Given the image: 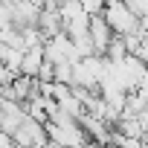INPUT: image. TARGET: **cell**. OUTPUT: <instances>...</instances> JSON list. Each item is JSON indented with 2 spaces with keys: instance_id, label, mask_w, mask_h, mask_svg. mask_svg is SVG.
Returning <instances> with one entry per match:
<instances>
[{
  "instance_id": "cell-2",
  "label": "cell",
  "mask_w": 148,
  "mask_h": 148,
  "mask_svg": "<svg viewBox=\"0 0 148 148\" xmlns=\"http://www.w3.org/2000/svg\"><path fill=\"white\" fill-rule=\"evenodd\" d=\"M12 139H15V145H18V148H41V145H47V142H49L47 128H44L41 122L29 119V116H26V119L15 128Z\"/></svg>"
},
{
  "instance_id": "cell-1",
  "label": "cell",
  "mask_w": 148,
  "mask_h": 148,
  "mask_svg": "<svg viewBox=\"0 0 148 148\" xmlns=\"http://www.w3.org/2000/svg\"><path fill=\"white\" fill-rule=\"evenodd\" d=\"M102 15H105V21H108V26L113 29L116 38H131V35L142 32V21L122 3V0H108Z\"/></svg>"
},
{
  "instance_id": "cell-7",
  "label": "cell",
  "mask_w": 148,
  "mask_h": 148,
  "mask_svg": "<svg viewBox=\"0 0 148 148\" xmlns=\"http://www.w3.org/2000/svg\"><path fill=\"white\" fill-rule=\"evenodd\" d=\"M134 55H136V58H139V61L148 67V38H145V35H139V44H136Z\"/></svg>"
},
{
  "instance_id": "cell-3",
  "label": "cell",
  "mask_w": 148,
  "mask_h": 148,
  "mask_svg": "<svg viewBox=\"0 0 148 148\" xmlns=\"http://www.w3.org/2000/svg\"><path fill=\"white\" fill-rule=\"evenodd\" d=\"M113 38H116V35H113V29L108 26L105 15H93V18H90V44H93V52H96V55H105Z\"/></svg>"
},
{
  "instance_id": "cell-6",
  "label": "cell",
  "mask_w": 148,
  "mask_h": 148,
  "mask_svg": "<svg viewBox=\"0 0 148 148\" xmlns=\"http://www.w3.org/2000/svg\"><path fill=\"white\" fill-rule=\"evenodd\" d=\"M3 64L12 76H21V64H23V49H15V47H6L3 52Z\"/></svg>"
},
{
  "instance_id": "cell-5",
  "label": "cell",
  "mask_w": 148,
  "mask_h": 148,
  "mask_svg": "<svg viewBox=\"0 0 148 148\" xmlns=\"http://www.w3.org/2000/svg\"><path fill=\"white\" fill-rule=\"evenodd\" d=\"M44 47H32V49H23V64H21V76H29V79H38V73L44 67Z\"/></svg>"
},
{
  "instance_id": "cell-4",
  "label": "cell",
  "mask_w": 148,
  "mask_h": 148,
  "mask_svg": "<svg viewBox=\"0 0 148 148\" xmlns=\"http://www.w3.org/2000/svg\"><path fill=\"white\" fill-rule=\"evenodd\" d=\"M38 29H41V35H44L47 41H49V38H55V35H61V32H64L61 12H58V9L44 6V9H41V18H38Z\"/></svg>"
}]
</instances>
